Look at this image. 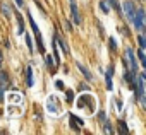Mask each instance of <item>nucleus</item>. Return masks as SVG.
<instances>
[{
    "mask_svg": "<svg viewBox=\"0 0 146 135\" xmlns=\"http://www.w3.org/2000/svg\"><path fill=\"white\" fill-rule=\"evenodd\" d=\"M4 89H5L4 86H0V103L4 101Z\"/></svg>",
    "mask_w": 146,
    "mask_h": 135,
    "instance_id": "obj_25",
    "label": "nucleus"
},
{
    "mask_svg": "<svg viewBox=\"0 0 146 135\" xmlns=\"http://www.w3.org/2000/svg\"><path fill=\"white\" fill-rule=\"evenodd\" d=\"M78 69H79V70H81V74L86 77V81H91V74H90V70L86 69V67H84L83 63H78Z\"/></svg>",
    "mask_w": 146,
    "mask_h": 135,
    "instance_id": "obj_8",
    "label": "nucleus"
},
{
    "mask_svg": "<svg viewBox=\"0 0 146 135\" xmlns=\"http://www.w3.org/2000/svg\"><path fill=\"white\" fill-rule=\"evenodd\" d=\"M26 81H28V86L31 87L33 86V70H31V67L26 69Z\"/></svg>",
    "mask_w": 146,
    "mask_h": 135,
    "instance_id": "obj_10",
    "label": "nucleus"
},
{
    "mask_svg": "<svg viewBox=\"0 0 146 135\" xmlns=\"http://www.w3.org/2000/svg\"><path fill=\"white\" fill-rule=\"evenodd\" d=\"M55 87H57L58 91H64V89H65V86H64L62 81H55Z\"/></svg>",
    "mask_w": 146,
    "mask_h": 135,
    "instance_id": "obj_19",
    "label": "nucleus"
},
{
    "mask_svg": "<svg viewBox=\"0 0 146 135\" xmlns=\"http://www.w3.org/2000/svg\"><path fill=\"white\" fill-rule=\"evenodd\" d=\"M55 41H57V43H58V45H60V50H62V51H64V53H67V51H69V48H67V45H65V43H64V41H60V39H58V38H55Z\"/></svg>",
    "mask_w": 146,
    "mask_h": 135,
    "instance_id": "obj_15",
    "label": "nucleus"
},
{
    "mask_svg": "<svg viewBox=\"0 0 146 135\" xmlns=\"http://www.w3.org/2000/svg\"><path fill=\"white\" fill-rule=\"evenodd\" d=\"M143 21H144V10H143V9H136V14H134L132 24H134L137 29H143Z\"/></svg>",
    "mask_w": 146,
    "mask_h": 135,
    "instance_id": "obj_4",
    "label": "nucleus"
},
{
    "mask_svg": "<svg viewBox=\"0 0 146 135\" xmlns=\"http://www.w3.org/2000/svg\"><path fill=\"white\" fill-rule=\"evenodd\" d=\"M110 4L107 2V0H102V2H100V9H102V12H105V14H108L110 12V7H108Z\"/></svg>",
    "mask_w": 146,
    "mask_h": 135,
    "instance_id": "obj_11",
    "label": "nucleus"
},
{
    "mask_svg": "<svg viewBox=\"0 0 146 135\" xmlns=\"http://www.w3.org/2000/svg\"><path fill=\"white\" fill-rule=\"evenodd\" d=\"M81 126H83V120L78 118L76 115H70V128L74 130V132H79Z\"/></svg>",
    "mask_w": 146,
    "mask_h": 135,
    "instance_id": "obj_6",
    "label": "nucleus"
},
{
    "mask_svg": "<svg viewBox=\"0 0 146 135\" xmlns=\"http://www.w3.org/2000/svg\"><path fill=\"white\" fill-rule=\"evenodd\" d=\"M70 10H72V22H74V24H81V17H79V12H78L74 2H70Z\"/></svg>",
    "mask_w": 146,
    "mask_h": 135,
    "instance_id": "obj_7",
    "label": "nucleus"
},
{
    "mask_svg": "<svg viewBox=\"0 0 146 135\" xmlns=\"http://www.w3.org/2000/svg\"><path fill=\"white\" fill-rule=\"evenodd\" d=\"M125 58H127V65L131 67V70H132V74H136L137 72V62H136V55H134V51L131 50V48H127L125 50Z\"/></svg>",
    "mask_w": 146,
    "mask_h": 135,
    "instance_id": "obj_2",
    "label": "nucleus"
},
{
    "mask_svg": "<svg viewBox=\"0 0 146 135\" xmlns=\"http://www.w3.org/2000/svg\"><path fill=\"white\" fill-rule=\"evenodd\" d=\"M45 63H46V67H53L55 65V62H53V58L50 55H45Z\"/></svg>",
    "mask_w": 146,
    "mask_h": 135,
    "instance_id": "obj_16",
    "label": "nucleus"
},
{
    "mask_svg": "<svg viewBox=\"0 0 146 135\" xmlns=\"http://www.w3.org/2000/svg\"><path fill=\"white\" fill-rule=\"evenodd\" d=\"M137 41H139V48H143V50H144V48H146V39H144V36H139V38H137Z\"/></svg>",
    "mask_w": 146,
    "mask_h": 135,
    "instance_id": "obj_18",
    "label": "nucleus"
},
{
    "mask_svg": "<svg viewBox=\"0 0 146 135\" xmlns=\"http://www.w3.org/2000/svg\"><path fill=\"white\" fill-rule=\"evenodd\" d=\"M124 12H125V17H127V21L129 22H132V19H134V14H136V7H134V4L131 2V0H127V2H124Z\"/></svg>",
    "mask_w": 146,
    "mask_h": 135,
    "instance_id": "obj_3",
    "label": "nucleus"
},
{
    "mask_svg": "<svg viewBox=\"0 0 146 135\" xmlns=\"http://www.w3.org/2000/svg\"><path fill=\"white\" fill-rule=\"evenodd\" d=\"M26 45H28V50L33 53V51H35V46H33V41H31V38H29V36H26Z\"/></svg>",
    "mask_w": 146,
    "mask_h": 135,
    "instance_id": "obj_17",
    "label": "nucleus"
},
{
    "mask_svg": "<svg viewBox=\"0 0 146 135\" xmlns=\"http://www.w3.org/2000/svg\"><path fill=\"white\" fill-rule=\"evenodd\" d=\"M46 109L52 113V115H57L58 113V108H57V98L55 96H50L46 99Z\"/></svg>",
    "mask_w": 146,
    "mask_h": 135,
    "instance_id": "obj_5",
    "label": "nucleus"
},
{
    "mask_svg": "<svg viewBox=\"0 0 146 135\" xmlns=\"http://www.w3.org/2000/svg\"><path fill=\"white\" fill-rule=\"evenodd\" d=\"M65 98H67V103H72V99H74V94H72V91H67V92H65Z\"/></svg>",
    "mask_w": 146,
    "mask_h": 135,
    "instance_id": "obj_20",
    "label": "nucleus"
},
{
    "mask_svg": "<svg viewBox=\"0 0 146 135\" xmlns=\"http://www.w3.org/2000/svg\"><path fill=\"white\" fill-rule=\"evenodd\" d=\"M119 125H120V132H122V133H127V132H129V130H127V125H125V121H120Z\"/></svg>",
    "mask_w": 146,
    "mask_h": 135,
    "instance_id": "obj_21",
    "label": "nucleus"
},
{
    "mask_svg": "<svg viewBox=\"0 0 146 135\" xmlns=\"http://www.w3.org/2000/svg\"><path fill=\"white\" fill-rule=\"evenodd\" d=\"M115 106H117V109L120 111V109H122V101H120V99H115Z\"/></svg>",
    "mask_w": 146,
    "mask_h": 135,
    "instance_id": "obj_23",
    "label": "nucleus"
},
{
    "mask_svg": "<svg viewBox=\"0 0 146 135\" xmlns=\"http://www.w3.org/2000/svg\"><path fill=\"white\" fill-rule=\"evenodd\" d=\"M98 118H100V121H105L107 118H105V113L102 111V113H98Z\"/></svg>",
    "mask_w": 146,
    "mask_h": 135,
    "instance_id": "obj_26",
    "label": "nucleus"
},
{
    "mask_svg": "<svg viewBox=\"0 0 146 135\" xmlns=\"http://www.w3.org/2000/svg\"><path fill=\"white\" fill-rule=\"evenodd\" d=\"M78 108L79 109H84L86 113H95L96 109V99L91 96V94H83L79 99H78Z\"/></svg>",
    "mask_w": 146,
    "mask_h": 135,
    "instance_id": "obj_1",
    "label": "nucleus"
},
{
    "mask_svg": "<svg viewBox=\"0 0 146 135\" xmlns=\"http://www.w3.org/2000/svg\"><path fill=\"white\" fill-rule=\"evenodd\" d=\"M0 67H2V51H0Z\"/></svg>",
    "mask_w": 146,
    "mask_h": 135,
    "instance_id": "obj_28",
    "label": "nucleus"
},
{
    "mask_svg": "<svg viewBox=\"0 0 146 135\" xmlns=\"http://www.w3.org/2000/svg\"><path fill=\"white\" fill-rule=\"evenodd\" d=\"M16 4H17V7H23L24 4H23V0H16Z\"/></svg>",
    "mask_w": 146,
    "mask_h": 135,
    "instance_id": "obj_27",
    "label": "nucleus"
},
{
    "mask_svg": "<svg viewBox=\"0 0 146 135\" xmlns=\"http://www.w3.org/2000/svg\"><path fill=\"white\" fill-rule=\"evenodd\" d=\"M70 2H74V0H70Z\"/></svg>",
    "mask_w": 146,
    "mask_h": 135,
    "instance_id": "obj_29",
    "label": "nucleus"
},
{
    "mask_svg": "<svg viewBox=\"0 0 146 135\" xmlns=\"http://www.w3.org/2000/svg\"><path fill=\"white\" fill-rule=\"evenodd\" d=\"M9 82V75L7 72H0V86H5Z\"/></svg>",
    "mask_w": 146,
    "mask_h": 135,
    "instance_id": "obj_12",
    "label": "nucleus"
},
{
    "mask_svg": "<svg viewBox=\"0 0 146 135\" xmlns=\"http://www.w3.org/2000/svg\"><path fill=\"white\" fill-rule=\"evenodd\" d=\"M137 58H139L141 65H143V67H146V56H144V51H143V48L137 51Z\"/></svg>",
    "mask_w": 146,
    "mask_h": 135,
    "instance_id": "obj_13",
    "label": "nucleus"
},
{
    "mask_svg": "<svg viewBox=\"0 0 146 135\" xmlns=\"http://www.w3.org/2000/svg\"><path fill=\"white\" fill-rule=\"evenodd\" d=\"M0 9H2V12H4L5 17H11V16H12V10H11V7H9L7 4H0Z\"/></svg>",
    "mask_w": 146,
    "mask_h": 135,
    "instance_id": "obj_9",
    "label": "nucleus"
},
{
    "mask_svg": "<svg viewBox=\"0 0 146 135\" xmlns=\"http://www.w3.org/2000/svg\"><path fill=\"white\" fill-rule=\"evenodd\" d=\"M105 128H107V132H108V133H113V130H112V126H110V123H108V121H105Z\"/></svg>",
    "mask_w": 146,
    "mask_h": 135,
    "instance_id": "obj_24",
    "label": "nucleus"
},
{
    "mask_svg": "<svg viewBox=\"0 0 146 135\" xmlns=\"http://www.w3.org/2000/svg\"><path fill=\"white\" fill-rule=\"evenodd\" d=\"M28 19H29V24H31V28H33V31H35V34L36 33H40V29H38V26H36V22L33 21V17H31V14H28Z\"/></svg>",
    "mask_w": 146,
    "mask_h": 135,
    "instance_id": "obj_14",
    "label": "nucleus"
},
{
    "mask_svg": "<svg viewBox=\"0 0 146 135\" xmlns=\"http://www.w3.org/2000/svg\"><path fill=\"white\" fill-rule=\"evenodd\" d=\"M110 48H112V51H115V50H117V46H115V39H113V38L110 39Z\"/></svg>",
    "mask_w": 146,
    "mask_h": 135,
    "instance_id": "obj_22",
    "label": "nucleus"
}]
</instances>
